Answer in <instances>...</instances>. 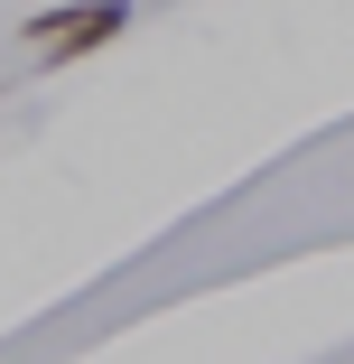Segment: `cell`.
Masks as SVG:
<instances>
[{
	"mask_svg": "<svg viewBox=\"0 0 354 364\" xmlns=\"http://www.w3.org/2000/svg\"><path fill=\"white\" fill-rule=\"evenodd\" d=\"M121 28H131V0H65V10H38V19H19V38H28V56H38V65L103 56Z\"/></svg>",
	"mask_w": 354,
	"mask_h": 364,
	"instance_id": "1",
	"label": "cell"
}]
</instances>
